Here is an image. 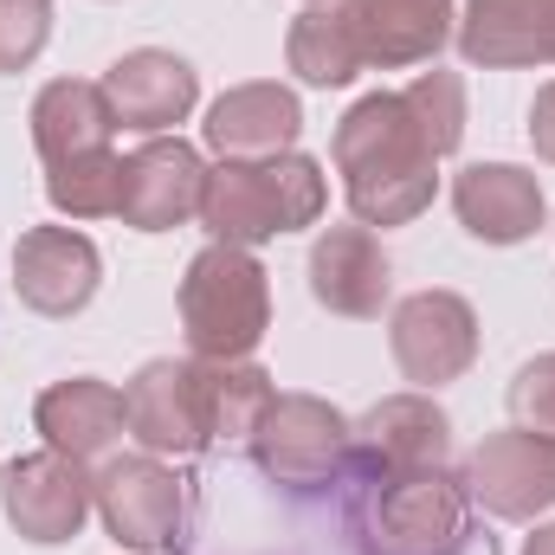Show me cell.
I'll use <instances>...</instances> for the list:
<instances>
[{"mask_svg": "<svg viewBox=\"0 0 555 555\" xmlns=\"http://www.w3.org/2000/svg\"><path fill=\"white\" fill-rule=\"evenodd\" d=\"M433 142L420 137L414 111L401 91H375L362 98L343 130H336V168L349 181V207L362 227H401L433 207Z\"/></svg>", "mask_w": 555, "mask_h": 555, "instance_id": "6da1fadb", "label": "cell"}, {"mask_svg": "<svg viewBox=\"0 0 555 555\" xmlns=\"http://www.w3.org/2000/svg\"><path fill=\"white\" fill-rule=\"evenodd\" d=\"M349 530L362 555H452L472 530L465 485L433 472H375L349 459Z\"/></svg>", "mask_w": 555, "mask_h": 555, "instance_id": "7a4b0ae2", "label": "cell"}, {"mask_svg": "<svg viewBox=\"0 0 555 555\" xmlns=\"http://www.w3.org/2000/svg\"><path fill=\"white\" fill-rule=\"evenodd\" d=\"M323 214V168L310 155H266V162H220L201 194V220L227 246H253L272 233H297Z\"/></svg>", "mask_w": 555, "mask_h": 555, "instance_id": "3957f363", "label": "cell"}, {"mask_svg": "<svg viewBox=\"0 0 555 555\" xmlns=\"http://www.w3.org/2000/svg\"><path fill=\"white\" fill-rule=\"evenodd\" d=\"M266 323H272V291H266L259 259L246 246L214 240L181 278V330H188L194 356L246 362L259 349Z\"/></svg>", "mask_w": 555, "mask_h": 555, "instance_id": "277c9868", "label": "cell"}, {"mask_svg": "<svg viewBox=\"0 0 555 555\" xmlns=\"http://www.w3.org/2000/svg\"><path fill=\"white\" fill-rule=\"evenodd\" d=\"M349 452H356V426L317 395H278L259 420V433H253L259 472L272 485H291V491L336 485L349 472Z\"/></svg>", "mask_w": 555, "mask_h": 555, "instance_id": "5b68a950", "label": "cell"}, {"mask_svg": "<svg viewBox=\"0 0 555 555\" xmlns=\"http://www.w3.org/2000/svg\"><path fill=\"white\" fill-rule=\"evenodd\" d=\"M0 504H7V517H13V530L26 543H72L85 530V517L98 511V485L85 478L78 459L33 452V459H13L7 465Z\"/></svg>", "mask_w": 555, "mask_h": 555, "instance_id": "8992f818", "label": "cell"}, {"mask_svg": "<svg viewBox=\"0 0 555 555\" xmlns=\"http://www.w3.org/2000/svg\"><path fill=\"white\" fill-rule=\"evenodd\" d=\"M465 498H478L491 517H537L555 504V439L550 433H530V426H511V433H491L472 465H465Z\"/></svg>", "mask_w": 555, "mask_h": 555, "instance_id": "52a82bcc", "label": "cell"}, {"mask_svg": "<svg viewBox=\"0 0 555 555\" xmlns=\"http://www.w3.org/2000/svg\"><path fill=\"white\" fill-rule=\"evenodd\" d=\"M388 336H395L401 375L420 382V388L459 382V375L472 369V356H478V317H472V304L452 297V291H420V297H408V304L395 310Z\"/></svg>", "mask_w": 555, "mask_h": 555, "instance_id": "ba28073f", "label": "cell"}, {"mask_svg": "<svg viewBox=\"0 0 555 555\" xmlns=\"http://www.w3.org/2000/svg\"><path fill=\"white\" fill-rule=\"evenodd\" d=\"M91 485H98V517L124 550H175L188 511L175 472H162L155 459H111Z\"/></svg>", "mask_w": 555, "mask_h": 555, "instance_id": "9c48e42d", "label": "cell"}, {"mask_svg": "<svg viewBox=\"0 0 555 555\" xmlns=\"http://www.w3.org/2000/svg\"><path fill=\"white\" fill-rule=\"evenodd\" d=\"M130 401V433L149 452L194 459L207 452V401H201V369L194 362H142L137 382L124 388Z\"/></svg>", "mask_w": 555, "mask_h": 555, "instance_id": "30bf717a", "label": "cell"}, {"mask_svg": "<svg viewBox=\"0 0 555 555\" xmlns=\"http://www.w3.org/2000/svg\"><path fill=\"white\" fill-rule=\"evenodd\" d=\"M98 246L85 240V233H72V227H33V233H20V246H13V291H20V304H33L39 317H72V310H85L91 304V291H98Z\"/></svg>", "mask_w": 555, "mask_h": 555, "instance_id": "8fae6325", "label": "cell"}, {"mask_svg": "<svg viewBox=\"0 0 555 555\" xmlns=\"http://www.w3.org/2000/svg\"><path fill=\"white\" fill-rule=\"evenodd\" d=\"M201 194H207V168L188 142H142L137 155L124 162V227L137 233H162V227H181L188 214H201Z\"/></svg>", "mask_w": 555, "mask_h": 555, "instance_id": "7c38bea8", "label": "cell"}, {"mask_svg": "<svg viewBox=\"0 0 555 555\" xmlns=\"http://www.w3.org/2000/svg\"><path fill=\"white\" fill-rule=\"evenodd\" d=\"M39 433H46V446L52 452H65V459H104L124 433H130V401H124V388H111V382H91V375H72V382H59V388H46L39 395Z\"/></svg>", "mask_w": 555, "mask_h": 555, "instance_id": "4fadbf2b", "label": "cell"}, {"mask_svg": "<svg viewBox=\"0 0 555 555\" xmlns=\"http://www.w3.org/2000/svg\"><path fill=\"white\" fill-rule=\"evenodd\" d=\"M452 207H459V220H465L472 240L517 246L543 220V188H537V175H524L511 162H478V168H465L452 181Z\"/></svg>", "mask_w": 555, "mask_h": 555, "instance_id": "5bb4252c", "label": "cell"}, {"mask_svg": "<svg viewBox=\"0 0 555 555\" xmlns=\"http://www.w3.org/2000/svg\"><path fill=\"white\" fill-rule=\"evenodd\" d=\"M362 65H420L452 33V0H343Z\"/></svg>", "mask_w": 555, "mask_h": 555, "instance_id": "9a60e30c", "label": "cell"}, {"mask_svg": "<svg viewBox=\"0 0 555 555\" xmlns=\"http://www.w3.org/2000/svg\"><path fill=\"white\" fill-rule=\"evenodd\" d=\"M310 291L336 317H382L388 304V253L369 227H330L310 253Z\"/></svg>", "mask_w": 555, "mask_h": 555, "instance_id": "2e32d148", "label": "cell"}, {"mask_svg": "<svg viewBox=\"0 0 555 555\" xmlns=\"http://www.w3.org/2000/svg\"><path fill=\"white\" fill-rule=\"evenodd\" d=\"M459 52L472 65H555V0H472Z\"/></svg>", "mask_w": 555, "mask_h": 555, "instance_id": "e0dca14e", "label": "cell"}, {"mask_svg": "<svg viewBox=\"0 0 555 555\" xmlns=\"http://www.w3.org/2000/svg\"><path fill=\"white\" fill-rule=\"evenodd\" d=\"M349 459L375 465V472H433V465H446V414L426 395H395V401L369 408Z\"/></svg>", "mask_w": 555, "mask_h": 555, "instance_id": "ac0fdd59", "label": "cell"}, {"mask_svg": "<svg viewBox=\"0 0 555 555\" xmlns=\"http://www.w3.org/2000/svg\"><path fill=\"white\" fill-rule=\"evenodd\" d=\"M194 65L188 59H175V52H130V59H117L111 65V78H104V98H111V111H117V124H130V130H168V124H181L188 111H194Z\"/></svg>", "mask_w": 555, "mask_h": 555, "instance_id": "d6986e66", "label": "cell"}, {"mask_svg": "<svg viewBox=\"0 0 555 555\" xmlns=\"http://www.w3.org/2000/svg\"><path fill=\"white\" fill-rule=\"evenodd\" d=\"M304 130V111L284 85H240L214 104L207 117V142L227 155V162H266V155H284Z\"/></svg>", "mask_w": 555, "mask_h": 555, "instance_id": "ffe728a7", "label": "cell"}, {"mask_svg": "<svg viewBox=\"0 0 555 555\" xmlns=\"http://www.w3.org/2000/svg\"><path fill=\"white\" fill-rule=\"evenodd\" d=\"M111 130H117V111L104 98V85H78V78H59L39 91L33 104V142L52 162L65 155H91V149H111Z\"/></svg>", "mask_w": 555, "mask_h": 555, "instance_id": "44dd1931", "label": "cell"}, {"mask_svg": "<svg viewBox=\"0 0 555 555\" xmlns=\"http://www.w3.org/2000/svg\"><path fill=\"white\" fill-rule=\"evenodd\" d=\"M201 369V401H207V439L220 446H253L259 420L272 408V375L253 369V362H214V356H194Z\"/></svg>", "mask_w": 555, "mask_h": 555, "instance_id": "7402d4cb", "label": "cell"}, {"mask_svg": "<svg viewBox=\"0 0 555 555\" xmlns=\"http://www.w3.org/2000/svg\"><path fill=\"white\" fill-rule=\"evenodd\" d=\"M284 59H291V72L304 85H349L362 72V52H356V33H349L343 7H304L291 20Z\"/></svg>", "mask_w": 555, "mask_h": 555, "instance_id": "603a6c76", "label": "cell"}, {"mask_svg": "<svg viewBox=\"0 0 555 555\" xmlns=\"http://www.w3.org/2000/svg\"><path fill=\"white\" fill-rule=\"evenodd\" d=\"M46 194H52V207H59V214H72V220L117 214V207H124V155H111V149L65 155V162H52Z\"/></svg>", "mask_w": 555, "mask_h": 555, "instance_id": "cb8c5ba5", "label": "cell"}, {"mask_svg": "<svg viewBox=\"0 0 555 555\" xmlns=\"http://www.w3.org/2000/svg\"><path fill=\"white\" fill-rule=\"evenodd\" d=\"M401 98H408V111H414L420 137L433 142V155H452L459 137H465V85H459L452 72H420Z\"/></svg>", "mask_w": 555, "mask_h": 555, "instance_id": "d4e9b609", "label": "cell"}, {"mask_svg": "<svg viewBox=\"0 0 555 555\" xmlns=\"http://www.w3.org/2000/svg\"><path fill=\"white\" fill-rule=\"evenodd\" d=\"M52 33V0H0V72H26Z\"/></svg>", "mask_w": 555, "mask_h": 555, "instance_id": "484cf974", "label": "cell"}, {"mask_svg": "<svg viewBox=\"0 0 555 555\" xmlns=\"http://www.w3.org/2000/svg\"><path fill=\"white\" fill-rule=\"evenodd\" d=\"M511 414H517V426L555 439V356H537V362L511 382Z\"/></svg>", "mask_w": 555, "mask_h": 555, "instance_id": "4316f807", "label": "cell"}, {"mask_svg": "<svg viewBox=\"0 0 555 555\" xmlns=\"http://www.w3.org/2000/svg\"><path fill=\"white\" fill-rule=\"evenodd\" d=\"M530 142H537L543 162H555V85H543L537 104H530Z\"/></svg>", "mask_w": 555, "mask_h": 555, "instance_id": "83f0119b", "label": "cell"}, {"mask_svg": "<svg viewBox=\"0 0 555 555\" xmlns=\"http://www.w3.org/2000/svg\"><path fill=\"white\" fill-rule=\"evenodd\" d=\"M524 555H555V524H550V530H537V537L524 543Z\"/></svg>", "mask_w": 555, "mask_h": 555, "instance_id": "f1b7e54d", "label": "cell"}]
</instances>
